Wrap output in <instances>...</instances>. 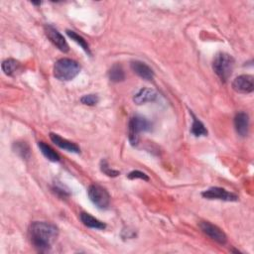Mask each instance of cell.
<instances>
[{
    "mask_svg": "<svg viewBox=\"0 0 254 254\" xmlns=\"http://www.w3.org/2000/svg\"><path fill=\"white\" fill-rule=\"evenodd\" d=\"M45 32H46L48 39L54 44V46H56L60 51H62L64 53L68 52L69 48H68V45H67L65 39L57 29H55L51 25H48L45 28Z\"/></svg>",
    "mask_w": 254,
    "mask_h": 254,
    "instance_id": "cell-9",
    "label": "cell"
},
{
    "mask_svg": "<svg viewBox=\"0 0 254 254\" xmlns=\"http://www.w3.org/2000/svg\"><path fill=\"white\" fill-rule=\"evenodd\" d=\"M79 218L81 220V222L89 227V228H94V229H104L106 227V224L100 220H98L97 218L93 217L92 215H90L89 213L86 212H81L79 215Z\"/></svg>",
    "mask_w": 254,
    "mask_h": 254,
    "instance_id": "cell-14",
    "label": "cell"
},
{
    "mask_svg": "<svg viewBox=\"0 0 254 254\" xmlns=\"http://www.w3.org/2000/svg\"><path fill=\"white\" fill-rule=\"evenodd\" d=\"M127 178L130 179V180L141 179V180H144V181H149V177H148L145 173H143V172H141V171H138V170L130 172V173L127 175Z\"/></svg>",
    "mask_w": 254,
    "mask_h": 254,
    "instance_id": "cell-23",
    "label": "cell"
},
{
    "mask_svg": "<svg viewBox=\"0 0 254 254\" xmlns=\"http://www.w3.org/2000/svg\"><path fill=\"white\" fill-rule=\"evenodd\" d=\"M100 170H101V172H102L103 174H105V175L108 176V177L114 178V177H117V176L120 175V172H118V171H116V170L110 169L108 163H107L105 160H101V162H100Z\"/></svg>",
    "mask_w": 254,
    "mask_h": 254,
    "instance_id": "cell-21",
    "label": "cell"
},
{
    "mask_svg": "<svg viewBox=\"0 0 254 254\" xmlns=\"http://www.w3.org/2000/svg\"><path fill=\"white\" fill-rule=\"evenodd\" d=\"M80 70L77 62L71 59H60L54 65V76L62 81H67L74 78Z\"/></svg>",
    "mask_w": 254,
    "mask_h": 254,
    "instance_id": "cell-2",
    "label": "cell"
},
{
    "mask_svg": "<svg viewBox=\"0 0 254 254\" xmlns=\"http://www.w3.org/2000/svg\"><path fill=\"white\" fill-rule=\"evenodd\" d=\"M2 70L4 71L5 74L7 75H15L21 68V64L18 61L16 60H13V59H8V60H5L3 63H2Z\"/></svg>",
    "mask_w": 254,
    "mask_h": 254,
    "instance_id": "cell-15",
    "label": "cell"
},
{
    "mask_svg": "<svg viewBox=\"0 0 254 254\" xmlns=\"http://www.w3.org/2000/svg\"><path fill=\"white\" fill-rule=\"evenodd\" d=\"M87 194L91 202L100 209H106L110 204V195L108 191L99 185H90L87 189Z\"/></svg>",
    "mask_w": 254,
    "mask_h": 254,
    "instance_id": "cell-5",
    "label": "cell"
},
{
    "mask_svg": "<svg viewBox=\"0 0 254 254\" xmlns=\"http://www.w3.org/2000/svg\"><path fill=\"white\" fill-rule=\"evenodd\" d=\"M108 77L112 82H121L125 79V72L119 64H115L108 70Z\"/></svg>",
    "mask_w": 254,
    "mask_h": 254,
    "instance_id": "cell-16",
    "label": "cell"
},
{
    "mask_svg": "<svg viewBox=\"0 0 254 254\" xmlns=\"http://www.w3.org/2000/svg\"><path fill=\"white\" fill-rule=\"evenodd\" d=\"M201 195L204 198L207 199H219V200H224V201H236L238 200V195L230 192L222 188L218 187H212L209 188L201 192Z\"/></svg>",
    "mask_w": 254,
    "mask_h": 254,
    "instance_id": "cell-6",
    "label": "cell"
},
{
    "mask_svg": "<svg viewBox=\"0 0 254 254\" xmlns=\"http://www.w3.org/2000/svg\"><path fill=\"white\" fill-rule=\"evenodd\" d=\"M38 147L40 149V151L42 152V154L51 162H59L60 161V156L59 154L48 144L44 143V142H39L38 143Z\"/></svg>",
    "mask_w": 254,
    "mask_h": 254,
    "instance_id": "cell-18",
    "label": "cell"
},
{
    "mask_svg": "<svg viewBox=\"0 0 254 254\" xmlns=\"http://www.w3.org/2000/svg\"><path fill=\"white\" fill-rule=\"evenodd\" d=\"M234 127L237 134L241 137H245L249 130V117L245 112H238L234 117Z\"/></svg>",
    "mask_w": 254,
    "mask_h": 254,
    "instance_id": "cell-11",
    "label": "cell"
},
{
    "mask_svg": "<svg viewBox=\"0 0 254 254\" xmlns=\"http://www.w3.org/2000/svg\"><path fill=\"white\" fill-rule=\"evenodd\" d=\"M13 150L23 159H28L30 157V149L25 142H15L13 144Z\"/></svg>",
    "mask_w": 254,
    "mask_h": 254,
    "instance_id": "cell-20",
    "label": "cell"
},
{
    "mask_svg": "<svg viewBox=\"0 0 254 254\" xmlns=\"http://www.w3.org/2000/svg\"><path fill=\"white\" fill-rule=\"evenodd\" d=\"M199 227L204 234L210 237L212 240L219 244H225L227 241V237L225 233L216 225L208 222V221H200Z\"/></svg>",
    "mask_w": 254,
    "mask_h": 254,
    "instance_id": "cell-7",
    "label": "cell"
},
{
    "mask_svg": "<svg viewBox=\"0 0 254 254\" xmlns=\"http://www.w3.org/2000/svg\"><path fill=\"white\" fill-rule=\"evenodd\" d=\"M98 100H99V98L95 94H86L80 98L81 103L84 105H88V106H93V105L97 104Z\"/></svg>",
    "mask_w": 254,
    "mask_h": 254,
    "instance_id": "cell-22",
    "label": "cell"
},
{
    "mask_svg": "<svg viewBox=\"0 0 254 254\" xmlns=\"http://www.w3.org/2000/svg\"><path fill=\"white\" fill-rule=\"evenodd\" d=\"M152 124L151 122L140 115H135L130 118L128 123V138L132 146L138 144L139 134L141 132H146L151 130Z\"/></svg>",
    "mask_w": 254,
    "mask_h": 254,
    "instance_id": "cell-4",
    "label": "cell"
},
{
    "mask_svg": "<svg viewBox=\"0 0 254 254\" xmlns=\"http://www.w3.org/2000/svg\"><path fill=\"white\" fill-rule=\"evenodd\" d=\"M212 68L220 80L225 82L233 71L234 59L229 54L218 53L213 59Z\"/></svg>",
    "mask_w": 254,
    "mask_h": 254,
    "instance_id": "cell-3",
    "label": "cell"
},
{
    "mask_svg": "<svg viewBox=\"0 0 254 254\" xmlns=\"http://www.w3.org/2000/svg\"><path fill=\"white\" fill-rule=\"evenodd\" d=\"M158 94L152 88H142L140 89L133 97V100L136 104H144L146 102H152L156 100Z\"/></svg>",
    "mask_w": 254,
    "mask_h": 254,
    "instance_id": "cell-13",
    "label": "cell"
},
{
    "mask_svg": "<svg viewBox=\"0 0 254 254\" xmlns=\"http://www.w3.org/2000/svg\"><path fill=\"white\" fill-rule=\"evenodd\" d=\"M66 35H67L72 41H74L76 44H78V45L84 50L85 53H87L88 55H91L88 44L86 43V41H85L81 36H79V35L76 34L74 31H71V30H66Z\"/></svg>",
    "mask_w": 254,
    "mask_h": 254,
    "instance_id": "cell-19",
    "label": "cell"
},
{
    "mask_svg": "<svg viewBox=\"0 0 254 254\" xmlns=\"http://www.w3.org/2000/svg\"><path fill=\"white\" fill-rule=\"evenodd\" d=\"M190 114H191V117H192V124H191V128H190V133L195 137L206 136L207 135V130H206L205 126L203 125V123L200 120H198L192 112H190Z\"/></svg>",
    "mask_w": 254,
    "mask_h": 254,
    "instance_id": "cell-17",
    "label": "cell"
},
{
    "mask_svg": "<svg viewBox=\"0 0 254 254\" xmlns=\"http://www.w3.org/2000/svg\"><path fill=\"white\" fill-rule=\"evenodd\" d=\"M50 138H51L52 142L54 144H56L58 147H60L61 149H64L67 152L76 153V154L80 152L79 147L75 143L63 138V137H61L60 135H58L56 133H50Z\"/></svg>",
    "mask_w": 254,
    "mask_h": 254,
    "instance_id": "cell-12",
    "label": "cell"
},
{
    "mask_svg": "<svg viewBox=\"0 0 254 254\" xmlns=\"http://www.w3.org/2000/svg\"><path fill=\"white\" fill-rule=\"evenodd\" d=\"M59 235L58 227L46 221H34L29 227V238L40 252L48 251Z\"/></svg>",
    "mask_w": 254,
    "mask_h": 254,
    "instance_id": "cell-1",
    "label": "cell"
},
{
    "mask_svg": "<svg viewBox=\"0 0 254 254\" xmlns=\"http://www.w3.org/2000/svg\"><path fill=\"white\" fill-rule=\"evenodd\" d=\"M130 65L132 70L141 78L146 80H152L154 78V72L152 68L145 63L140 61H133L131 62Z\"/></svg>",
    "mask_w": 254,
    "mask_h": 254,
    "instance_id": "cell-10",
    "label": "cell"
},
{
    "mask_svg": "<svg viewBox=\"0 0 254 254\" xmlns=\"http://www.w3.org/2000/svg\"><path fill=\"white\" fill-rule=\"evenodd\" d=\"M232 88L239 93H250L254 89V78L250 74H241L232 81Z\"/></svg>",
    "mask_w": 254,
    "mask_h": 254,
    "instance_id": "cell-8",
    "label": "cell"
}]
</instances>
